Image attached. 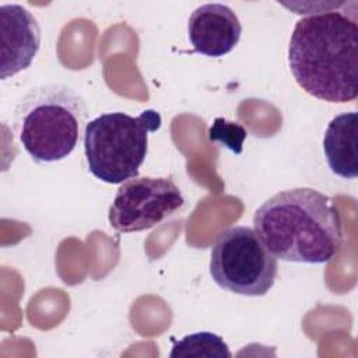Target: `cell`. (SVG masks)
<instances>
[{
    "label": "cell",
    "mask_w": 358,
    "mask_h": 358,
    "mask_svg": "<svg viewBox=\"0 0 358 358\" xmlns=\"http://www.w3.org/2000/svg\"><path fill=\"white\" fill-rule=\"evenodd\" d=\"M288 63L295 81L309 95L337 103L354 101L358 95L357 15L334 8L296 21Z\"/></svg>",
    "instance_id": "1"
},
{
    "label": "cell",
    "mask_w": 358,
    "mask_h": 358,
    "mask_svg": "<svg viewBox=\"0 0 358 358\" xmlns=\"http://www.w3.org/2000/svg\"><path fill=\"white\" fill-rule=\"evenodd\" d=\"M255 231L271 255L284 262H330L343 241L340 213L333 200L310 187L280 192L255 213Z\"/></svg>",
    "instance_id": "2"
},
{
    "label": "cell",
    "mask_w": 358,
    "mask_h": 358,
    "mask_svg": "<svg viewBox=\"0 0 358 358\" xmlns=\"http://www.w3.org/2000/svg\"><path fill=\"white\" fill-rule=\"evenodd\" d=\"M87 115L85 101L73 88L63 84L41 85L17 105L14 130L34 161H60L81 140Z\"/></svg>",
    "instance_id": "3"
},
{
    "label": "cell",
    "mask_w": 358,
    "mask_h": 358,
    "mask_svg": "<svg viewBox=\"0 0 358 358\" xmlns=\"http://www.w3.org/2000/svg\"><path fill=\"white\" fill-rule=\"evenodd\" d=\"M161 115L147 109L138 116L103 113L84 130V154L90 172L99 180L117 185L137 178L148 150V133L161 127Z\"/></svg>",
    "instance_id": "4"
},
{
    "label": "cell",
    "mask_w": 358,
    "mask_h": 358,
    "mask_svg": "<svg viewBox=\"0 0 358 358\" xmlns=\"http://www.w3.org/2000/svg\"><path fill=\"white\" fill-rule=\"evenodd\" d=\"M210 275L222 289L260 296L274 285L277 260L249 227L222 231L210 256Z\"/></svg>",
    "instance_id": "5"
},
{
    "label": "cell",
    "mask_w": 358,
    "mask_h": 358,
    "mask_svg": "<svg viewBox=\"0 0 358 358\" xmlns=\"http://www.w3.org/2000/svg\"><path fill=\"white\" fill-rule=\"evenodd\" d=\"M182 192L171 178H133L117 189L109 208V224L117 232L148 229L179 210Z\"/></svg>",
    "instance_id": "6"
},
{
    "label": "cell",
    "mask_w": 358,
    "mask_h": 358,
    "mask_svg": "<svg viewBox=\"0 0 358 358\" xmlns=\"http://www.w3.org/2000/svg\"><path fill=\"white\" fill-rule=\"evenodd\" d=\"M0 77L6 80L29 67L41 46V28L25 7L3 4L0 7Z\"/></svg>",
    "instance_id": "7"
},
{
    "label": "cell",
    "mask_w": 358,
    "mask_h": 358,
    "mask_svg": "<svg viewBox=\"0 0 358 358\" xmlns=\"http://www.w3.org/2000/svg\"><path fill=\"white\" fill-rule=\"evenodd\" d=\"M241 34L238 15L221 3L197 7L187 22V35L193 49L208 57H221L229 53L238 45Z\"/></svg>",
    "instance_id": "8"
},
{
    "label": "cell",
    "mask_w": 358,
    "mask_h": 358,
    "mask_svg": "<svg viewBox=\"0 0 358 358\" xmlns=\"http://www.w3.org/2000/svg\"><path fill=\"white\" fill-rule=\"evenodd\" d=\"M357 134V112L337 115L331 119L324 133L323 151L329 168L344 179H354L358 175Z\"/></svg>",
    "instance_id": "9"
},
{
    "label": "cell",
    "mask_w": 358,
    "mask_h": 358,
    "mask_svg": "<svg viewBox=\"0 0 358 358\" xmlns=\"http://www.w3.org/2000/svg\"><path fill=\"white\" fill-rule=\"evenodd\" d=\"M227 343L217 334L200 331L176 341L169 352L171 358H231Z\"/></svg>",
    "instance_id": "10"
}]
</instances>
